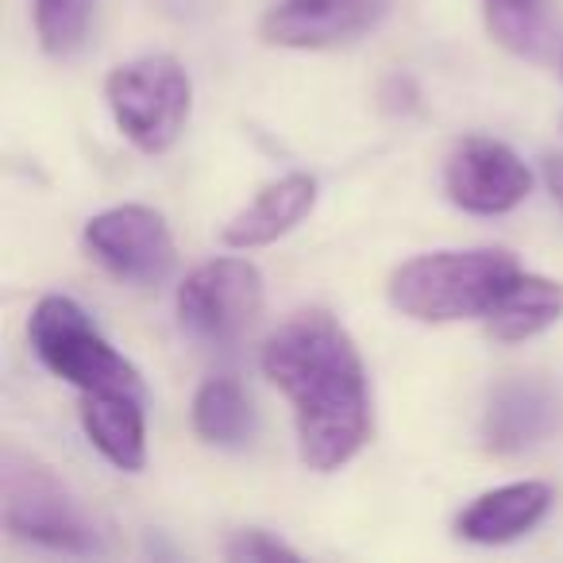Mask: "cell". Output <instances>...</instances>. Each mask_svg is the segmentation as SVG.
Masks as SVG:
<instances>
[{
  "mask_svg": "<svg viewBox=\"0 0 563 563\" xmlns=\"http://www.w3.org/2000/svg\"><path fill=\"white\" fill-rule=\"evenodd\" d=\"M263 375L294 406L301 463L340 471L371 437L367 371L329 313H298L263 344Z\"/></svg>",
  "mask_w": 563,
  "mask_h": 563,
  "instance_id": "6da1fadb",
  "label": "cell"
},
{
  "mask_svg": "<svg viewBox=\"0 0 563 563\" xmlns=\"http://www.w3.org/2000/svg\"><path fill=\"white\" fill-rule=\"evenodd\" d=\"M517 274L521 266L506 251H432L409 258L390 274V301L413 321H471L498 306Z\"/></svg>",
  "mask_w": 563,
  "mask_h": 563,
  "instance_id": "7a4b0ae2",
  "label": "cell"
},
{
  "mask_svg": "<svg viewBox=\"0 0 563 563\" xmlns=\"http://www.w3.org/2000/svg\"><path fill=\"white\" fill-rule=\"evenodd\" d=\"M0 514L4 529L20 540L74 555L104 552L101 529L70 494V486L47 463L12 444L0 455Z\"/></svg>",
  "mask_w": 563,
  "mask_h": 563,
  "instance_id": "3957f363",
  "label": "cell"
},
{
  "mask_svg": "<svg viewBox=\"0 0 563 563\" xmlns=\"http://www.w3.org/2000/svg\"><path fill=\"white\" fill-rule=\"evenodd\" d=\"M27 336L43 367L81 394H143L140 371L93 329L89 313L74 298L47 294L35 306Z\"/></svg>",
  "mask_w": 563,
  "mask_h": 563,
  "instance_id": "277c9868",
  "label": "cell"
},
{
  "mask_svg": "<svg viewBox=\"0 0 563 563\" xmlns=\"http://www.w3.org/2000/svg\"><path fill=\"white\" fill-rule=\"evenodd\" d=\"M104 101L128 143L147 155H163L186 132L189 109H194V81L178 58L143 55L109 74Z\"/></svg>",
  "mask_w": 563,
  "mask_h": 563,
  "instance_id": "5b68a950",
  "label": "cell"
},
{
  "mask_svg": "<svg viewBox=\"0 0 563 563\" xmlns=\"http://www.w3.org/2000/svg\"><path fill=\"white\" fill-rule=\"evenodd\" d=\"M263 309V274L247 258H212L178 286V321L194 340L235 344Z\"/></svg>",
  "mask_w": 563,
  "mask_h": 563,
  "instance_id": "8992f818",
  "label": "cell"
},
{
  "mask_svg": "<svg viewBox=\"0 0 563 563\" xmlns=\"http://www.w3.org/2000/svg\"><path fill=\"white\" fill-rule=\"evenodd\" d=\"M86 247L120 282L158 286L174 271V240L163 212L147 205H117L86 224Z\"/></svg>",
  "mask_w": 563,
  "mask_h": 563,
  "instance_id": "52a82bcc",
  "label": "cell"
},
{
  "mask_svg": "<svg viewBox=\"0 0 563 563\" xmlns=\"http://www.w3.org/2000/svg\"><path fill=\"white\" fill-rule=\"evenodd\" d=\"M444 189L452 205L475 217H501L529 197L532 174L506 143L467 135L452 147L444 166Z\"/></svg>",
  "mask_w": 563,
  "mask_h": 563,
  "instance_id": "ba28073f",
  "label": "cell"
},
{
  "mask_svg": "<svg viewBox=\"0 0 563 563\" xmlns=\"http://www.w3.org/2000/svg\"><path fill=\"white\" fill-rule=\"evenodd\" d=\"M390 0H286L263 16V40L271 47L324 51L352 43L378 27Z\"/></svg>",
  "mask_w": 563,
  "mask_h": 563,
  "instance_id": "9c48e42d",
  "label": "cell"
},
{
  "mask_svg": "<svg viewBox=\"0 0 563 563\" xmlns=\"http://www.w3.org/2000/svg\"><path fill=\"white\" fill-rule=\"evenodd\" d=\"M317 205V181L309 174H286V178L263 186L224 228L220 240L235 251L266 247L301 224Z\"/></svg>",
  "mask_w": 563,
  "mask_h": 563,
  "instance_id": "30bf717a",
  "label": "cell"
},
{
  "mask_svg": "<svg viewBox=\"0 0 563 563\" xmlns=\"http://www.w3.org/2000/svg\"><path fill=\"white\" fill-rule=\"evenodd\" d=\"M552 486L540 478H525V483H509L498 490H486L455 517V532L471 544H509V540L525 537L537 529L540 517L552 509Z\"/></svg>",
  "mask_w": 563,
  "mask_h": 563,
  "instance_id": "8fae6325",
  "label": "cell"
},
{
  "mask_svg": "<svg viewBox=\"0 0 563 563\" xmlns=\"http://www.w3.org/2000/svg\"><path fill=\"white\" fill-rule=\"evenodd\" d=\"M81 429L89 444L120 471H143L147 463V421L143 394H86Z\"/></svg>",
  "mask_w": 563,
  "mask_h": 563,
  "instance_id": "7c38bea8",
  "label": "cell"
},
{
  "mask_svg": "<svg viewBox=\"0 0 563 563\" xmlns=\"http://www.w3.org/2000/svg\"><path fill=\"white\" fill-rule=\"evenodd\" d=\"M555 429V398L540 383H506L494 390L483 417V437L494 452H521Z\"/></svg>",
  "mask_w": 563,
  "mask_h": 563,
  "instance_id": "4fadbf2b",
  "label": "cell"
},
{
  "mask_svg": "<svg viewBox=\"0 0 563 563\" xmlns=\"http://www.w3.org/2000/svg\"><path fill=\"white\" fill-rule=\"evenodd\" d=\"M563 317V286L540 274H517L498 306L486 313V329L501 344H521L540 336Z\"/></svg>",
  "mask_w": 563,
  "mask_h": 563,
  "instance_id": "5bb4252c",
  "label": "cell"
},
{
  "mask_svg": "<svg viewBox=\"0 0 563 563\" xmlns=\"http://www.w3.org/2000/svg\"><path fill=\"white\" fill-rule=\"evenodd\" d=\"M194 432L205 444L240 448L255 432V413L235 378H209L194 398Z\"/></svg>",
  "mask_w": 563,
  "mask_h": 563,
  "instance_id": "9a60e30c",
  "label": "cell"
},
{
  "mask_svg": "<svg viewBox=\"0 0 563 563\" xmlns=\"http://www.w3.org/2000/svg\"><path fill=\"white\" fill-rule=\"evenodd\" d=\"M97 0H32L35 35L47 55H70L81 47Z\"/></svg>",
  "mask_w": 563,
  "mask_h": 563,
  "instance_id": "2e32d148",
  "label": "cell"
},
{
  "mask_svg": "<svg viewBox=\"0 0 563 563\" xmlns=\"http://www.w3.org/2000/svg\"><path fill=\"white\" fill-rule=\"evenodd\" d=\"M486 20L498 43L532 55L544 40V0H486Z\"/></svg>",
  "mask_w": 563,
  "mask_h": 563,
  "instance_id": "e0dca14e",
  "label": "cell"
},
{
  "mask_svg": "<svg viewBox=\"0 0 563 563\" xmlns=\"http://www.w3.org/2000/svg\"><path fill=\"white\" fill-rule=\"evenodd\" d=\"M228 560L235 563H258V560H298V548H290L286 540L271 537V532L263 529H243L235 532L232 540H228L224 548Z\"/></svg>",
  "mask_w": 563,
  "mask_h": 563,
  "instance_id": "ac0fdd59",
  "label": "cell"
},
{
  "mask_svg": "<svg viewBox=\"0 0 563 563\" xmlns=\"http://www.w3.org/2000/svg\"><path fill=\"white\" fill-rule=\"evenodd\" d=\"M544 181H548V189H552V197L560 201V209H563V155H544Z\"/></svg>",
  "mask_w": 563,
  "mask_h": 563,
  "instance_id": "d6986e66",
  "label": "cell"
}]
</instances>
